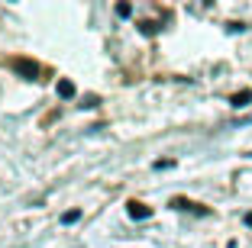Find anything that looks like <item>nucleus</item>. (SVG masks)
I'll list each match as a JSON object with an SVG mask.
<instances>
[{
	"instance_id": "obj_1",
	"label": "nucleus",
	"mask_w": 252,
	"mask_h": 248,
	"mask_svg": "<svg viewBox=\"0 0 252 248\" xmlns=\"http://www.w3.org/2000/svg\"><path fill=\"white\" fill-rule=\"evenodd\" d=\"M10 68H13L20 78H26V81H39V65L32 58H23V55H16V58H10L7 61Z\"/></svg>"
},
{
	"instance_id": "obj_6",
	"label": "nucleus",
	"mask_w": 252,
	"mask_h": 248,
	"mask_svg": "<svg viewBox=\"0 0 252 248\" xmlns=\"http://www.w3.org/2000/svg\"><path fill=\"white\" fill-rule=\"evenodd\" d=\"M78 219H81V210H68L65 216H62V222H65V226H71V222H78Z\"/></svg>"
},
{
	"instance_id": "obj_8",
	"label": "nucleus",
	"mask_w": 252,
	"mask_h": 248,
	"mask_svg": "<svg viewBox=\"0 0 252 248\" xmlns=\"http://www.w3.org/2000/svg\"><path fill=\"white\" fill-rule=\"evenodd\" d=\"M246 222H249V226H252V213H246Z\"/></svg>"
},
{
	"instance_id": "obj_7",
	"label": "nucleus",
	"mask_w": 252,
	"mask_h": 248,
	"mask_svg": "<svg viewBox=\"0 0 252 248\" xmlns=\"http://www.w3.org/2000/svg\"><path fill=\"white\" fill-rule=\"evenodd\" d=\"M117 13H120V16H129V13H133V7H129V3H120Z\"/></svg>"
},
{
	"instance_id": "obj_5",
	"label": "nucleus",
	"mask_w": 252,
	"mask_h": 248,
	"mask_svg": "<svg viewBox=\"0 0 252 248\" xmlns=\"http://www.w3.org/2000/svg\"><path fill=\"white\" fill-rule=\"evenodd\" d=\"M249 100H252V90H239V94H233V107H246Z\"/></svg>"
},
{
	"instance_id": "obj_4",
	"label": "nucleus",
	"mask_w": 252,
	"mask_h": 248,
	"mask_svg": "<svg viewBox=\"0 0 252 248\" xmlns=\"http://www.w3.org/2000/svg\"><path fill=\"white\" fill-rule=\"evenodd\" d=\"M59 97H65V100L74 97V84H71V81H59Z\"/></svg>"
},
{
	"instance_id": "obj_3",
	"label": "nucleus",
	"mask_w": 252,
	"mask_h": 248,
	"mask_svg": "<svg viewBox=\"0 0 252 248\" xmlns=\"http://www.w3.org/2000/svg\"><path fill=\"white\" fill-rule=\"evenodd\" d=\"M126 210H129V216H133V219H149V216H152V206L139 203V200H129Z\"/></svg>"
},
{
	"instance_id": "obj_2",
	"label": "nucleus",
	"mask_w": 252,
	"mask_h": 248,
	"mask_svg": "<svg viewBox=\"0 0 252 248\" xmlns=\"http://www.w3.org/2000/svg\"><path fill=\"white\" fill-rule=\"evenodd\" d=\"M171 206H175V210H191V213H200V216H207V206H200V203H191V200H185V197H175L171 200Z\"/></svg>"
}]
</instances>
